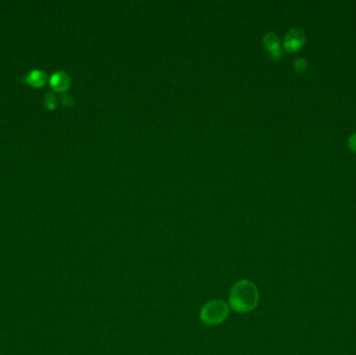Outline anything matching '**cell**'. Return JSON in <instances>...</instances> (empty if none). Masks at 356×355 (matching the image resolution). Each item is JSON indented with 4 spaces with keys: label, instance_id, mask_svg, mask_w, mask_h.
Here are the masks:
<instances>
[{
    "label": "cell",
    "instance_id": "obj_2",
    "mask_svg": "<svg viewBox=\"0 0 356 355\" xmlns=\"http://www.w3.org/2000/svg\"><path fill=\"white\" fill-rule=\"evenodd\" d=\"M229 315V307L222 300H214L205 303L200 312V319L206 325L223 323Z\"/></svg>",
    "mask_w": 356,
    "mask_h": 355
},
{
    "label": "cell",
    "instance_id": "obj_7",
    "mask_svg": "<svg viewBox=\"0 0 356 355\" xmlns=\"http://www.w3.org/2000/svg\"><path fill=\"white\" fill-rule=\"evenodd\" d=\"M308 62L303 57H298L294 63V68L298 73H303L307 70Z\"/></svg>",
    "mask_w": 356,
    "mask_h": 355
},
{
    "label": "cell",
    "instance_id": "obj_3",
    "mask_svg": "<svg viewBox=\"0 0 356 355\" xmlns=\"http://www.w3.org/2000/svg\"><path fill=\"white\" fill-rule=\"evenodd\" d=\"M306 36L300 28H294L285 35L284 38V48L287 51L299 50L305 44Z\"/></svg>",
    "mask_w": 356,
    "mask_h": 355
},
{
    "label": "cell",
    "instance_id": "obj_4",
    "mask_svg": "<svg viewBox=\"0 0 356 355\" xmlns=\"http://www.w3.org/2000/svg\"><path fill=\"white\" fill-rule=\"evenodd\" d=\"M263 44L269 51L271 56L275 60L282 55V50L280 46V40L274 33H266L263 37Z\"/></svg>",
    "mask_w": 356,
    "mask_h": 355
},
{
    "label": "cell",
    "instance_id": "obj_9",
    "mask_svg": "<svg viewBox=\"0 0 356 355\" xmlns=\"http://www.w3.org/2000/svg\"><path fill=\"white\" fill-rule=\"evenodd\" d=\"M348 146L350 147V149L354 152H356V132L353 134L349 140H348Z\"/></svg>",
    "mask_w": 356,
    "mask_h": 355
},
{
    "label": "cell",
    "instance_id": "obj_5",
    "mask_svg": "<svg viewBox=\"0 0 356 355\" xmlns=\"http://www.w3.org/2000/svg\"><path fill=\"white\" fill-rule=\"evenodd\" d=\"M70 77L63 71H57L50 76L49 83L56 92H65L70 85Z\"/></svg>",
    "mask_w": 356,
    "mask_h": 355
},
{
    "label": "cell",
    "instance_id": "obj_10",
    "mask_svg": "<svg viewBox=\"0 0 356 355\" xmlns=\"http://www.w3.org/2000/svg\"><path fill=\"white\" fill-rule=\"evenodd\" d=\"M61 99L65 105H72L73 104V98L69 94H66V93L63 94L61 96Z\"/></svg>",
    "mask_w": 356,
    "mask_h": 355
},
{
    "label": "cell",
    "instance_id": "obj_8",
    "mask_svg": "<svg viewBox=\"0 0 356 355\" xmlns=\"http://www.w3.org/2000/svg\"><path fill=\"white\" fill-rule=\"evenodd\" d=\"M44 104L48 109L55 108L57 104V98L52 92H48L44 97Z\"/></svg>",
    "mask_w": 356,
    "mask_h": 355
},
{
    "label": "cell",
    "instance_id": "obj_1",
    "mask_svg": "<svg viewBox=\"0 0 356 355\" xmlns=\"http://www.w3.org/2000/svg\"><path fill=\"white\" fill-rule=\"evenodd\" d=\"M258 300L257 287L250 280H239L230 291L229 304L236 313L244 314L253 310L257 306Z\"/></svg>",
    "mask_w": 356,
    "mask_h": 355
},
{
    "label": "cell",
    "instance_id": "obj_6",
    "mask_svg": "<svg viewBox=\"0 0 356 355\" xmlns=\"http://www.w3.org/2000/svg\"><path fill=\"white\" fill-rule=\"evenodd\" d=\"M23 79L25 82H27L28 84H31L32 86L40 87V86H43L47 82L48 76L44 71L39 70V69H35L31 72H28Z\"/></svg>",
    "mask_w": 356,
    "mask_h": 355
}]
</instances>
